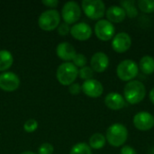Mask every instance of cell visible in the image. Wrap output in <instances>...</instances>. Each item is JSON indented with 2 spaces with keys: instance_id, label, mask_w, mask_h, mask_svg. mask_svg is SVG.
<instances>
[{
  "instance_id": "cell-18",
  "label": "cell",
  "mask_w": 154,
  "mask_h": 154,
  "mask_svg": "<svg viewBox=\"0 0 154 154\" xmlns=\"http://www.w3.org/2000/svg\"><path fill=\"white\" fill-rule=\"evenodd\" d=\"M139 69L143 73L151 75L154 72V58L150 55H145L140 60Z\"/></svg>"
},
{
  "instance_id": "cell-29",
  "label": "cell",
  "mask_w": 154,
  "mask_h": 154,
  "mask_svg": "<svg viewBox=\"0 0 154 154\" xmlns=\"http://www.w3.org/2000/svg\"><path fill=\"white\" fill-rule=\"evenodd\" d=\"M81 91V86L78 83H73L70 86H69V92L71 95H79Z\"/></svg>"
},
{
  "instance_id": "cell-23",
  "label": "cell",
  "mask_w": 154,
  "mask_h": 154,
  "mask_svg": "<svg viewBox=\"0 0 154 154\" xmlns=\"http://www.w3.org/2000/svg\"><path fill=\"white\" fill-rule=\"evenodd\" d=\"M137 5L143 13L151 14L154 12V0H139Z\"/></svg>"
},
{
  "instance_id": "cell-26",
  "label": "cell",
  "mask_w": 154,
  "mask_h": 154,
  "mask_svg": "<svg viewBox=\"0 0 154 154\" xmlns=\"http://www.w3.org/2000/svg\"><path fill=\"white\" fill-rule=\"evenodd\" d=\"M72 61H73V64L77 68H83L87 64V58L84 54L79 53V54H76Z\"/></svg>"
},
{
  "instance_id": "cell-3",
  "label": "cell",
  "mask_w": 154,
  "mask_h": 154,
  "mask_svg": "<svg viewBox=\"0 0 154 154\" xmlns=\"http://www.w3.org/2000/svg\"><path fill=\"white\" fill-rule=\"evenodd\" d=\"M79 76L78 68L71 62H64L60 64L56 72L58 81L63 86H70L74 83Z\"/></svg>"
},
{
  "instance_id": "cell-17",
  "label": "cell",
  "mask_w": 154,
  "mask_h": 154,
  "mask_svg": "<svg viewBox=\"0 0 154 154\" xmlns=\"http://www.w3.org/2000/svg\"><path fill=\"white\" fill-rule=\"evenodd\" d=\"M106 15L110 23H122L126 17V13L121 6L111 5L106 10Z\"/></svg>"
},
{
  "instance_id": "cell-27",
  "label": "cell",
  "mask_w": 154,
  "mask_h": 154,
  "mask_svg": "<svg viewBox=\"0 0 154 154\" xmlns=\"http://www.w3.org/2000/svg\"><path fill=\"white\" fill-rule=\"evenodd\" d=\"M54 151V148L52 144L49 143H42L39 149H38V154H52Z\"/></svg>"
},
{
  "instance_id": "cell-22",
  "label": "cell",
  "mask_w": 154,
  "mask_h": 154,
  "mask_svg": "<svg viewBox=\"0 0 154 154\" xmlns=\"http://www.w3.org/2000/svg\"><path fill=\"white\" fill-rule=\"evenodd\" d=\"M69 154H92V151L86 143H79L71 148Z\"/></svg>"
},
{
  "instance_id": "cell-19",
  "label": "cell",
  "mask_w": 154,
  "mask_h": 154,
  "mask_svg": "<svg viewBox=\"0 0 154 154\" xmlns=\"http://www.w3.org/2000/svg\"><path fill=\"white\" fill-rule=\"evenodd\" d=\"M14 63V57L7 50L0 51V71H5L11 68Z\"/></svg>"
},
{
  "instance_id": "cell-16",
  "label": "cell",
  "mask_w": 154,
  "mask_h": 154,
  "mask_svg": "<svg viewBox=\"0 0 154 154\" xmlns=\"http://www.w3.org/2000/svg\"><path fill=\"white\" fill-rule=\"evenodd\" d=\"M105 105L111 110H120L125 106V99L116 92H111L105 98Z\"/></svg>"
},
{
  "instance_id": "cell-12",
  "label": "cell",
  "mask_w": 154,
  "mask_h": 154,
  "mask_svg": "<svg viewBox=\"0 0 154 154\" xmlns=\"http://www.w3.org/2000/svg\"><path fill=\"white\" fill-rule=\"evenodd\" d=\"M81 90L86 96L92 98H97L102 96L104 92V88L98 80L92 79L84 81V83L81 86Z\"/></svg>"
},
{
  "instance_id": "cell-4",
  "label": "cell",
  "mask_w": 154,
  "mask_h": 154,
  "mask_svg": "<svg viewBox=\"0 0 154 154\" xmlns=\"http://www.w3.org/2000/svg\"><path fill=\"white\" fill-rule=\"evenodd\" d=\"M60 23V14L56 9H49L41 14L38 19L40 28L46 32H51L58 28Z\"/></svg>"
},
{
  "instance_id": "cell-25",
  "label": "cell",
  "mask_w": 154,
  "mask_h": 154,
  "mask_svg": "<svg viewBox=\"0 0 154 154\" xmlns=\"http://www.w3.org/2000/svg\"><path fill=\"white\" fill-rule=\"evenodd\" d=\"M38 128V122L34 119H29L23 124V129L26 133H33Z\"/></svg>"
},
{
  "instance_id": "cell-24",
  "label": "cell",
  "mask_w": 154,
  "mask_h": 154,
  "mask_svg": "<svg viewBox=\"0 0 154 154\" xmlns=\"http://www.w3.org/2000/svg\"><path fill=\"white\" fill-rule=\"evenodd\" d=\"M79 76L81 79H84L85 81L92 79L94 76V70L91 69V67L85 66L79 70Z\"/></svg>"
},
{
  "instance_id": "cell-31",
  "label": "cell",
  "mask_w": 154,
  "mask_h": 154,
  "mask_svg": "<svg viewBox=\"0 0 154 154\" xmlns=\"http://www.w3.org/2000/svg\"><path fill=\"white\" fill-rule=\"evenodd\" d=\"M42 3L47 7H51V8H54L59 5V1L57 0H42Z\"/></svg>"
},
{
  "instance_id": "cell-10",
  "label": "cell",
  "mask_w": 154,
  "mask_h": 154,
  "mask_svg": "<svg viewBox=\"0 0 154 154\" xmlns=\"http://www.w3.org/2000/svg\"><path fill=\"white\" fill-rule=\"evenodd\" d=\"M20 86L19 77L13 72H4L0 75V88L6 92H13Z\"/></svg>"
},
{
  "instance_id": "cell-14",
  "label": "cell",
  "mask_w": 154,
  "mask_h": 154,
  "mask_svg": "<svg viewBox=\"0 0 154 154\" xmlns=\"http://www.w3.org/2000/svg\"><path fill=\"white\" fill-rule=\"evenodd\" d=\"M91 69L97 73L104 72L109 65L108 56L104 52H97L95 53L90 60Z\"/></svg>"
},
{
  "instance_id": "cell-15",
  "label": "cell",
  "mask_w": 154,
  "mask_h": 154,
  "mask_svg": "<svg viewBox=\"0 0 154 154\" xmlns=\"http://www.w3.org/2000/svg\"><path fill=\"white\" fill-rule=\"evenodd\" d=\"M56 54L60 60L69 62L70 60H73L77 52L74 46L67 42H62L58 44L56 48Z\"/></svg>"
},
{
  "instance_id": "cell-33",
  "label": "cell",
  "mask_w": 154,
  "mask_h": 154,
  "mask_svg": "<svg viewBox=\"0 0 154 154\" xmlns=\"http://www.w3.org/2000/svg\"><path fill=\"white\" fill-rule=\"evenodd\" d=\"M21 154H36V153H35V152H31V151H26V152H22Z\"/></svg>"
},
{
  "instance_id": "cell-30",
  "label": "cell",
  "mask_w": 154,
  "mask_h": 154,
  "mask_svg": "<svg viewBox=\"0 0 154 154\" xmlns=\"http://www.w3.org/2000/svg\"><path fill=\"white\" fill-rule=\"evenodd\" d=\"M120 154H137V153H136V151H135L133 147L128 146V145H125V146H124V147L121 149Z\"/></svg>"
},
{
  "instance_id": "cell-9",
  "label": "cell",
  "mask_w": 154,
  "mask_h": 154,
  "mask_svg": "<svg viewBox=\"0 0 154 154\" xmlns=\"http://www.w3.org/2000/svg\"><path fill=\"white\" fill-rule=\"evenodd\" d=\"M134 125L136 129L145 132L152 129L154 126V116L149 112H139L133 119Z\"/></svg>"
},
{
  "instance_id": "cell-5",
  "label": "cell",
  "mask_w": 154,
  "mask_h": 154,
  "mask_svg": "<svg viewBox=\"0 0 154 154\" xmlns=\"http://www.w3.org/2000/svg\"><path fill=\"white\" fill-rule=\"evenodd\" d=\"M81 7L85 14L92 20H98L105 15L106 5L101 0H83Z\"/></svg>"
},
{
  "instance_id": "cell-11",
  "label": "cell",
  "mask_w": 154,
  "mask_h": 154,
  "mask_svg": "<svg viewBox=\"0 0 154 154\" xmlns=\"http://www.w3.org/2000/svg\"><path fill=\"white\" fill-rule=\"evenodd\" d=\"M132 45V39L126 32H119L112 40V48L117 53L127 51Z\"/></svg>"
},
{
  "instance_id": "cell-20",
  "label": "cell",
  "mask_w": 154,
  "mask_h": 154,
  "mask_svg": "<svg viewBox=\"0 0 154 154\" xmlns=\"http://www.w3.org/2000/svg\"><path fill=\"white\" fill-rule=\"evenodd\" d=\"M120 5L121 7L124 8V10L126 13V15L130 18H134L138 15V9L135 6V1L134 0H125L121 1Z\"/></svg>"
},
{
  "instance_id": "cell-8",
  "label": "cell",
  "mask_w": 154,
  "mask_h": 154,
  "mask_svg": "<svg viewBox=\"0 0 154 154\" xmlns=\"http://www.w3.org/2000/svg\"><path fill=\"white\" fill-rule=\"evenodd\" d=\"M95 33L97 37L104 42L110 41L115 36V26L108 20L101 19L95 24Z\"/></svg>"
},
{
  "instance_id": "cell-32",
  "label": "cell",
  "mask_w": 154,
  "mask_h": 154,
  "mask_svg": "<svg viewBox=\"0 0 154 154\" xmlns=\"http://www.w3.org/2000/svg\"><path fill=\"white\" fill-rule=\"evenodd\" d=\"M150 100L152 101V103L154 105V88L150 92Z\"/></svg>"
},
{
  "instance_id": "cell-13",
  "label": "cell",
  "mask_w": 154,
  "mask_h": 154,
  "mask_svg": "<svg viewBox=\"0 0 154 154\" xmlns=\"http://www.w3.org/2000/svg\"><path fill=\"white\" fill-rule=\"evenodd\" d=\"M70 34L78 41H87L92 35V29L86 23H78L70 28Z\"/></svg>"
},
{
  "instance_id": "cell-1",
  "label": "cell",
  "mask_w": 154,
  "mask_h": 154,
  "mask_svg": "<svg viewBox=\"0 0 154 154\" xmlns=\"http://www.w3.org/2000/svg\"><path fill=\"white\" fill-rule=\"evenodd\" d=\"M125 99L131 105L142 102L146 95V88L143 82L139 80L129 81L124 88Z\"/></svg>"
},
{
  "instance_id": "cell-6",
  "label": "cell",
  "mask_w": 154,
  "mask_h": 154,
  "mask_svg": "<svg viewBox=\"0 0 154 154\" xmlns=\"http://www.w3.org/2000/svg\"><path fill=\"white\" fill-rule=\"evenodd\" d=\"M139 73V66L132 60H125L116 68V75L123 81H132Z\"/></svg>"
},
{
  "instance_id": "cell-28",
  "label": "cell",
  "mask_w": 154,
  "mask_h": 154,
  "mask_svg": "<svg viewBox=\"0 0 154 154\" xmlns=\"http://www.w3.org/2000/svg\"><path fill=\"white\" fill-rule=\"evenodd\" d=\"M58 32L60 35L61 36H65L67 34H69V32H70V27L69 24L66 23H62L58 26Z\"/></svg>"
},
{
  "instance_id": "cell-2",
  "label": "cell",
  "mask_w": 154,
  "mask_h": 154,
  "mask_svg": "<svg viewBox=\"0 0 154 154\" xmlns=\"http://www.w3.org/2000/svg\"><path fill=\"white\" fill-rule=\"evenodd\" d=\"M128 130L122 124H114L108 127L106 134V139L108 143L114 147L123 146L127 141Z\"/></svg>"
},
{
  "instance_id": "cell-7",
  "label": "cell",
  "mask_w": 154,
  "mask_h": 154,
  "mask_svg": "<svg viewBox=\"0 0 154 154\" xmlns=\"http://www.w3.org/2000/svg\"><path fill=\"white\" fill-rule=\"evenodd\" d=\"M61 16L64 23L72 24L77 23L81 16V8L77 2L69 1L67 2L61 10Z\"/></svg>"
},
{
  "instance_id": "cell-21",
  "label": "cell",
  "mask_w": 154,
  "mask_h": 154,
  "mask_svg": "<svg viewBox=\"0 0 154 154\" xmlns=\"http://www.w3.org/2000/svg\"><path fill=\"white\" fill-rule=\"evenodd\" d=\"M106 142V137L102 134L97 133L94 134L89 138V147L95 150H99L105 146Z\"/></svg>"
}]
</instances>
